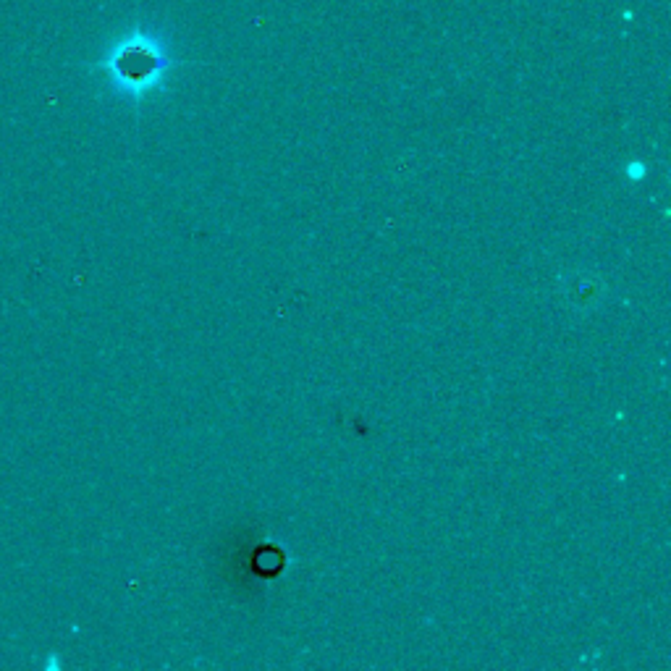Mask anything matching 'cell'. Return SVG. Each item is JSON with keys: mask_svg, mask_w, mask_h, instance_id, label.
Here are the masks:
<instances>
[{"mask_svg": "<svg viewBox=\"0 0 671 671\" xmlns=\"http://www.w3.org/2000/svg\"><path fill=\"white\" fill-rule=\"evenodd\" d=\"M632 176V179H643L645 176V171H643V166H640V163H635V166H630V171H627Z\"/></svg>", "mask_w": 671, "mask_h": 671, "instance_id": "7a4b0ae2", "label": "cell"}, {"mask_svg": "<svg viewBox=\"0 0 671 671\" xmlns=\"http://www.w3.org/2000/svg\"><path fill=\"white\" fill-rule=\"evenodd\" d=\"M173 66L176 61L166 56L150 37L139 35V32L118 42V48L111 56L95 63V69L105 71L121 90L134 97L147 95Z\"/></svg>", "mask_w": 671, "mask_h": 671, "instance_id": "6da1fadb", "label": "cell"}]
</instances>
